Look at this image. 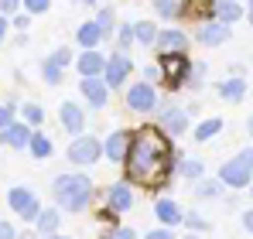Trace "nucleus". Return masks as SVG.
<instances>
[{
  "instance_id": "ddd939ff",
  "label": "nucleus",
  "mask_w": 253,
  "mask_h": 239,
  "mask_svg": "<svg viewBox=\"0 0 253 239\" xmlns=\"http://www.w3.org/2000/svg\"><path fill=\"white\" fill-rule=\"evenodd\" d=\"M0 144H3V147H28V126H24V123H7V126H0Z\"/></svg>"
},
{
  "instance_id": "6e6552de",
  "label": "nucleus",
  "mask_w": 253,
  "mask_h": 239,
  "mask_svg": "<svg viewBox=\"0 0 253 239\" xmlns=\"http://www.w3.org/2000/svg\"><path fill=\"white\" fill-rule=\"evenodd\" d=\"M7 201H10V208H14L21 219H31V222H35V215L42 212V205H38V199H35V192H28V188H10Z\"/></svg>"
},
{
  "instance_id": "4c0bfd02",
  "label": "nucleus",
  "mask_w": 253,
  "mask_h": 239,
  "mask_svg": "<svg viewBox=\"0 0 253 239\" xmlns=\"http://www.w3.org/2000/svg\"><path fill=\"white\" fill-rule=\"evenodd\" d=\"M17 3H21V0H0V14H10V10H17Z\"/></svg>"
},
{
  "instance_id": "1a4fd4ad",
  "label": "nucleus",
  "mask_w": 253,
  "mask_h": 239,
  "mask_svg": "<svg viewBox=\"0 0 253 239\" xmlns=\"http://www.w3.org/2000/svg\"><path fill=\"white\" fill-rule=\"evenodd\" d=\"M212 10H215V0H181L174 14H181L185 21H209Z\"/></svg>"
},
{
  "instance_id": "7c9ffc66",
  "label": "nucleus",
  "mask_w": 253,
  "mask_h": 239,
  "mask_svg": "<svg viewBox=\"0 0 253 239\" xmlns=\"http://www.w3.org/2000/svg\"><path fill=\"white\" fill-rule=\"evenodd\" d=\"M219 192H222V185H219V181H206V185L199 188V195H202V199H212V195H219Z\"/></svg>"
},
{
  "instance_id": "58836bf2",
  "label": "nucleus",
  "mask_w": 253,
  "mask_h": 239,
  "mask_svg": "<svg viewBox=\"0 0 253 239\" xmlns=\"http://www.w3.org/2000/svg\"><path fill=\"white\" fill-rule=\"evenodd\" d=\"M147 239H174L168 229H154V233H147Z\"/></svg>"
},
{
  "instance_id": "72a5a7b5",
  "label": "nucleus",
  "mask_w": 253,
  "mask_h": 239,
  "mask_svg": "<svg viewBox=\"0 0 253 239\" xmlns=\"http://www.w3.org/2000/svg\"><path fill=\"white\" fill-rule=\"evenodd\" d=\"M154 3H158V10H161L165 17H174V10H178V3H174V0H154Z\"/></svg>"
},
{
  "instance_id": "c756f323",
  "label": "nucleus",
  "mask_w": 253,
  "mask_h": 239,
  "mask_svg": "<svg viewBox=\"0 0 253 239\" xmlns=\"http://www.w3.org/2000/svg\"><path fill=\"white\" fill-rule=\"evenodd\" d=\"M44 79L51 82V85H58V82H62V69L51 65V62H44Z\"/></svg>"
},
{
  "instance_id": "39448f33",
  "label": "nucleus",
  "mask_w": 253,
  "mask_h": 239,
  "mask_svg": "<svg viewBox=\"0 0 253 239\" xmlns=\"http://www.w3.org/2000/svg\"><path fill=\"white\" fill-rule=\"evenodd\" d=\"M126 106L137 110V113H151V110L158 106V92H154V85H151V82H137V85H130V92H126Z\"/></svg>"
},
{
  "instance_id": "dca6fc26",
  "label": "nucleus",
  "mask_w": 253,
  "mask_h": 239,
  "mask_svg": "<svg viewBox=\"0 0 253 239\" xmlns=\"http://www.w3.org/2000/svg\"><path fill=\"white\" fill-rule=\"evenodd\" d=\"M103 62H106L103 55H96L92 48H85L76 69H79V76H83V79H85V76H99V72H103Z\"/></svg>"
},
{
  "instance_id": "2f4dec72",
  "label": "nucleus",
  "mask_w": 253,
  "mask_h": 239,
  "mask_svg": "<svg viewBox=\"0 0 253 239\" xmlns=\"http://www.w3.org/2000/svg\"><path fill=\"white\" fill-rule=\"evenodd\" d=\"M103 239H133V229H126V226H113V233H106Z\"/></svg>"
},
{
  "instance_id": "f704fd0d",
  "label": "nucleus",
  "mask_w": 253,
  "mask_h": 239,
  "mask_svg": "<svg viewBox=\"0 0 253 239\" xmlns=\"http://www.w3.org/2000/svg\"><path fill=\"white\" fill-rule=\"evenodd\" d=\"M48 3H51V0H24V7H28V10H35V14L48 10Z\"/></svg>"
},
{
  "instance_id": "f8f14e48",
  "label": "nucleus",
  "mask_w": 253,
  "mask_h": 239,
  "mask_svg": "<svg viewBox=\"0 0 253 239\" xmlns=\"http://www.w3.org/2000/svg\"><path fill=\"white\" fill-rule=\"evenodd\" d=\"M133 205V192H130V185H110V192H106V208H113V212H126Z\"/></svg>"
},
{
  "instance_id": "f3484780",
  "label": "nucleus",
  "mask_w": 253,
  "mask_h": 239,
  "mask_svg": "<svg viewBox=\"0 0 253 239\" xmlns=\"http://www.w3.org/2000/svg\"><path fill=\"white\" fill-rule=\"evenodd\" d=\"M165 133H185V130H188V113H185V110H174V106H171V110H165Z\"/></svg>"
},
{
  "instance_id": "a211bd4d",
  "label": "nucleus",
  "mask_w": 253,
  "mask_h": 239,
  "mask_svg": "<svg viewBox=\"0 0 253 239\" xmlns=\"http://www.w3.org/2000/svg\"><path fill=\"white\" fill-rule=\"evenodd\" d=\"M158 48L161 51H185L188 48V38H185V31H165V35H158Z\"/></svg>"
},
{
  "instance_id": "9b49d317",
  "label": "nucleus",
  "mask_w": 253,
  "mask_h": 239,
  "mask_svg": "<svg viewBox=\"0 0 253 239\" xmlns=\"http://www.w3.org/2000/svg\"><path fill=\"white\" fill-rule=\"evenodd\" d=\"M199 41L209 44V48L222 44V41H229V24H222V21H209V24H202V28H199Z\"/></svg>"
},
{
  "instance_id": "f03ea898",
  "label": "nucleus",
  "mask_w": 253,
  "mask_h": 239,
  "mask_svg": "<svg viewBox=\"0 0 253 239\" xmlns=\"http://www.w3.org/2000/svg\"><path fill=\"white\" fill-rule=\"evenodd\" d=\"M51 192H55L58 208H65V212H83L85 205H89V199H92V181H89L85 174H62V178H55Z\"/></svg>"
},
{
  "instance_id": "473e14b6",
  "label": "nucleus",
  "mask_w": 253,
  "mask_h": 239,
  "mask_svg": "<svg viewBox=\"0 0 253 239\" xmlns=\"http://www.w3.org/2000/svg\"><path fill=\"white\" fill-rule=\"evenodd\" d=\"M69 58H72V51H69V48H58V51H55V55H51V58H48V62H51V65H58V69H62V65H65V62H69Z\"/></svg>"
},
{
  "instance_id": "20e7f679",
  "label": "nucleus",
  "mask_w": 253,
  "mask_h": 239,
  "mask_svg": "<svg viewBox=\"0 0 253 239\" xmlns=\"http://www.w3.org/2000/svg\"><path fill=\"white\" fill-rule=\"evenodd\" d=\"M250 174H253V158H250V147L240 151L233 160H226L219 167V181L229 185V188H247L250 185Z\"/></svg>"
},
{
  "instance_id": "423d86ee",
  "label": "nucleus",
  "mask_w": 253,
  "mask_h": 239,
  "mask_svg": "<svg viewBox=\"0 0 253 239\" xmlns=\"http://www.w3.org/2000/svg\"><path fill=\"white\" fill-rule=\"evenodd\" d=\"M99 158H103V144L92 140V137H76L72 147H69V160L72 164H92Z\"/></svg>"
},
{
  "instance_id": "b1692460",
  "label": "nucleus",
  "mask_w": 253,
  "mask_h": 239,
  "mask_svg": "<svg viewBox=\"0 0 253 239\" xmlns=\"http://www.w3.org/2000/svg\"><path fill=\"white\" fill-rule=\"evenodd\" d=\"M130 28H133V38L140 41V44H151V41L158 38V28L151 21H140V24H130Z\"/></svg>"
},
{
  "instance_id": "9d476101",
  "label": "nucleus",
  "mask_w": 253,
  "mask_h": 239,
  "mask_svg": "<svg viewBox=\"0 0 253 239\" xmlns=\"http://www.w3.org/2000/svg\"><path fill=\"white\" fill-rule=\"evenodd\" d=\"M106 92H110V85L103 79H96V76H85L83 79V96H85V103L89 106H106Z\"/></svg>"
},
{
  "instance_id": "aec40b11",
  "label": "nucleus",
  "mask_w": 253,
  "mask_h": 239,
  "mask_svg": "<svg viewBox=\"0 0 253 239\" xmlns=\"http://www.w3.org/2000/svg\"><path fill=\"white\" fill-rule=\"evenodd\" d=\"M154 215H158L165 226H178V222H181V212H178V205H174L171 199L158 201V205H154Z\"/></svg>"
},
{
  "instance_id": "5701e85b",
  "label": "nucleus",
  "mask_w": 253,
  "mask_h": 239,
  "mask_svg": "<svg viewBox=\"0 0 253 239\" xmlns=\"http://www.w3.org/2000/svg\"><path fill=\"white\" fill-rule=\"evenodd\" d=\"M229 103H240L243 99V92H247V82L243 79H229V82H222V89H219Z\"/></svg>"
},
{
  "instance_id": "412c9836",
  "label": "nucleus",
  "mask_w": 253,
  "mask_h": 239,
  "mask_svg": "<svg viewBox=\"0 0 253 239\" xmlns=\"http://www.w3.org/2000/svg\"><path fill=\"white\" fill-rule=\"evenodd\" d=\"M35 226H38V233H42V236H51V233L58 229V212H55V208L38 212V215H35Z\"/></svg>"
},
{
  "instance_id": "bb28decb",
  "label": "nucleus",
  "mask_w": 253,
  "mask_h": 239,
  "mask_svg": "<svg viewBox=\"0 0 253 239\" xmlns=\"http://www.w3.org/2000/svg\"><path fill=\"white\" fill-rule=\"evenodd\" d=\"M219 126H222V120H206V123H199L195 137H199V140H209L212 133H219Z\"/></svg>"
},
{
  "instance_id": "c03bdc74",
  "label": "nucleus",
  "mask_w": 253,
  "mask_h": 239,
  "mask_svg": "<svg viewBox=\"0 0 253 239\" xmlns=\"http://www.w3.org/2000/svg\"><path fill=\"white\" fill-rule=\"evenodd\" d=\"M185 239H199V236H192V233H188V236H185Z\"/></svg>"
},
{
  "instance_id": "cd10ccee",
  "label": "nucleus",
  "mask_w": 253,
  "mask_h": 239,
  "mask_svg": "<svg viewBox=\"0 0 253 239\" xmlns=\"http://www.w3.org/2000/svg\"><path fill=\"white\" fill-rule=\"evenodd\" d=\"M24 120H28L31 126H38V123H42V120H44L42 106H35V103H28V106H24Z\"/></svg>"
},
{
  "instance_id": "e433bc0d",
  "label": "nucleus",
  "mask_w": 253,
  "mask_h": 239,
  "mask_svg": "<svg viewBox=\"0 0 253 239\" xmlns=\"http://www.w3.org/2000/svg\"><path fill=\"white\" fill-rule=\"evenodd\" d=\"M0 239H17V233H14L10 222H0Z\"/></svg>"
},
{
  "instance_id": "6ab92c4d",
  "label": "nucleus",
  "mask_w": 253,
  "mask_h": 239,
  "mask_svg": "<svg viewBox=\"0 0 253 239\" xmlns=\"http://www.w3.org/2000/svg\"><path fill=\"white\" fill-rule=\"evenodd\" d=\"M240 14H243V10H240V3H236V0H215V10H212V17H215V21L233 24Z\"/></svg>"
},
{
  "instance_id": "a878e982",
  "label": "nucleus",
  "mask_w": 253,
  "mask_h": 239,
  "mask_svg": "<svg viewBox=\"0 0 253 239\" xmlns=\"http://www.w3.org/2000/svg\"><path fill=\"white\" fill-rule=\"evenodd\" d=\"M96 28L103 31V38H106V35L117 28V17H113V10H110V7H106V10H99V17H96Z\"/></svg>"
},
{
  "instance_id": "0eeeda50",
  "label": "nucleus",
  "mask_w": 253,
  "mask_h": 239,
  "mask_svg": "<svg viewBox=\"0 0 253 239\" xmlns=\"http://www.w3.org/2000/svg\"><path fill=\"white\" fill-rule=\"evenodd\" d=\"M130 72H133V62H130L126 55H113L110 62H103V82H106L110 89H117V85H124Z\"/></svg>"
},
{
  "instance_id": "2eb2a0df",
  "label": "nucleus",
  "mask_w": 253,
  "mask_h": 239,
  "mask_svg": "<svg viewBox=\"0 0 253 239\" xmlns=\"http://www.w3.org/2000/svg\"><path fill=\"white\" fill-rule=\"evenodd\" d=\"M62 126H65L69 133H83L85 117H83V110H79L76 103H65V106H62Z\"/></svg>"
},
{
  "instance_id": "a19ab883",
  "label": "nucleus",
  "mask_w": 253,
  "mask_h": 239,
  "mask_svg": "<svg viewBox=\"0 0 253 239\" xmlns=\"http://www.w3.org/2000/svg\"><path fill=\"white\" fill-rule=\"evenodd\" d=\"M3 35H7V21H3V14H0V41H3Z\"/></svg>"
},
{
  "instance_id": "4468645a",
  "label": "nucleus",
  "mask_w": 253,
  "mask_h": 239,
  "mask_svg": "<svg viewBox=\"0 0 253 239\" xmlns=\"http://www.w3.org/2000/svg\"><path fill=\"white\" fill-rule=\"evenodd\" d=\"M126 144H130V130H117V133H110V140L103 144V154L110 160H124Z\"/></svg>"
},
{
  "instance_id": "c9c22d12",
  "label": "nucleus",
  "mask_w": 253,
  "mask_h": 239,
  "mask_svg": "<svg viewBox=\"0 0 253 239\" xmlns=\"http://www.w3.org/2000/svg\"><path fill=\"white\" fill-rule=\"evenodd\" d=\"M130 41H133V28H130V24H124V28H120V44H130Z\"/></svg>"
},
{
  "instance_id": "37998d69",
  "label": "nucleus",
  "mask_w": 253,
  "mask_h": 239,
  "mask_svg": "<svg viewBox=\"0 0 253 239\" xmlns=\"http://www.w3.org/2000/svg\"><path fill=\"white\" fill-rule=\"evenodd\" d=\"M79 3H96V0H79Z\"/></svg>"
},
{
  "instance_id": "ea45409f",
  "label": "nucleus",
  "mask_w": 253,
  "mask_h": 239,
  "mask_svg": "<svg viewBox=\"0 0 253 239\" xmlns=\"http://www.w3.org/2000/svg\"><path fill=\"white\" fill-rule=\"evenodd\" d=\"M10 123V106H0V126H7Z\"/></svg>"
},
{
  "instance_id": "4be33fe9",
  "label": "nucleus",
  "mask_w": 253,
  "mask_h": 239,
  "mask_svg": "<svg viewBox=\"0 0 253 239\" xmlns=\"http://www.w3.org/2000/svg\"><path fill=\"white\" fill-rule=\"evenodd\" d=\"M99 41H103V31L96 28V21H89V24L79 28V44H83V48H96Z\"/></svg>"
},
{
  "instance_id": "c85d7f7f",
  "label": "nucleus",
  "mask_w": 253,
  "mask_h": 239,
  "mask_svg": "<svg viewBox=\"0 0 253 239\" xmlns=\"http://www.w3.org/2000/svg\"><path fill=\"white\" fill-rule=\"evenodd\" d=\"M181 174L199 178V174H202V160H181Z\"/></svg>"
},
{
  "instance_id": "79ce46f5",
  "label": "nucleus",
  "mask_w": 253,
  "mask_h": 239,
  "mask_svg": "<svg viewBox=\"0 0 253 239\" xmlns=\"http://www.w3.org/2000/svg\"><path fill=\"white\" fill-rule=\"evenodd\" d=\"M44 239H65V236H58V233H51V236H44Z\"/></svg>"
},
{
  "instance_id": "7ed1b4c3",
  "label": "nucleus",
  "mask_w": 253,
  "mask_h": 239,
  "mask_svg": "<svg viewBox=\"0 0 253 239\" xmlns=\"http://www.w3.org/2000/svg\"><path fill=\"white\" fill-rule=\"evenodd\" d=\"M161 76H165V85H168L171 92L181 89L185 79L192 76V62H188V55H185V51H161Z\"/></svg>"
},
{
  "instance_id": "f257e3e1",
  "label": "nucleus",
  "mask_w": 253,
  "mask_h": 239,
  "mask_svg": "<svg viewBox=\"0 0 253 239\" xmlns=\"http://www.w3.org/2000/svg\"><path fill=\"white\" fill-rule=\"evenodd\" d=\"M126 181L144 185V188H158L165 185L174 164V147H171L168 133L161 126H140L137 133H130L126 144Z\"/></svg>"
},
{
  "instance_id": "393cba45",
  "label": "nucleus",
  "mask_w": 253,
  "mask_h": 239,
  "mask_svg": "<svg viewBox=\"0 0 253 239\" xmlns=\"http://www.w3.org/2000/svg\"><path fill=\"white\" fill-rule=\"evenodd\" d=\"M28 147H31V154H35V158H48V154H51V140L42 137V133L28 137Z\"/></svg>"
}]
</instances>
